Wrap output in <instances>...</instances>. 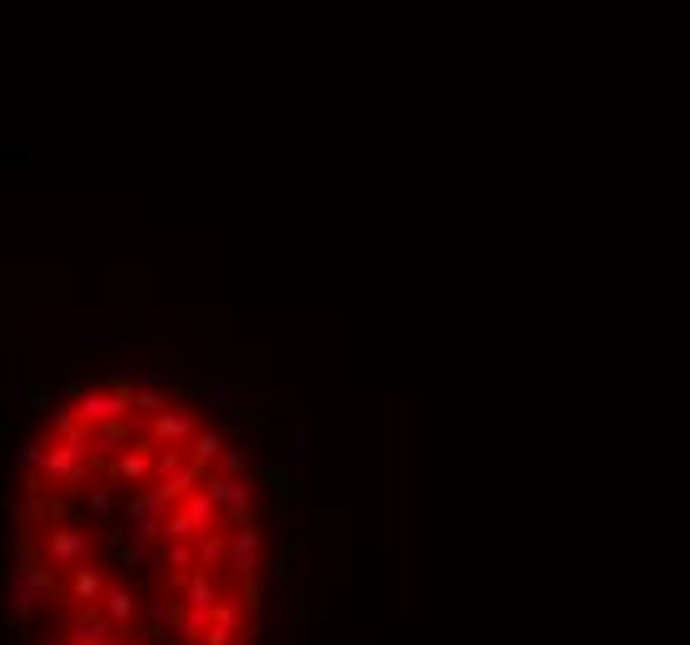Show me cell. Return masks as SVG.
Instances as JSON below:
<instances>
[{"label": "cell", "instance_id": "1", "mask_svg": "<svg viewBox=\"0 0 690 645\" xmlns=\"http://www.w3.org/2000/svg\"><path fill=\"white\" fill-rule=\"evenodd\" d=\"M85 442H90V432H85V427H80V432H70V437H50L45 462H40V477H45V487H50V492L70 497V492H80V487L95 477Z\"/></svg>", "mask_w": 690, "mask_h": 645}, {"label": "cell", "instance_id": "2", "mask_svg": "<svg viewBox=\"0 0 690 645\" xmlns=\"http://www.w3.org/2000/svg\"><path fill=\"white\" fill-rule=\"evenodd\" d=\"M90 556H95V536L85 531V526H75V521H50L45 526V536H40V561L50 566V571H75V566H90Z\"/></svg>", "mask_w": 690, "mask_h": 645}, {"label": "cell", "instance_id": "3", "mask_svg": "<svg viewBox=\"0 0 690 645\" xmlns=\"http://www.w3.org/2000/svg\"><path fill=\"white\" fill-rule=\"evenodd\" d=\"M259 556H264V526L239 521V526L224 536V561H229L234 576L244 581V601H249V606H259Z\"/></svg>", "mask_w": 690, "mask_h": 645}, {"label": "cell", "instance_id": "4", "mask_svg": "<svg viewBox=\"0 0 690 645\" xmlns=\"http://www.w3.org/2000/svg\"><path fill=\"white\" fill-rule=\"evenodd\" d=\"M70 407H75V422H80L85 432H95V427H115V422H130V417H135V407H130V387H85Z\"/></svg>", "mask_w": 690, "mask_h": 645}, {"label": "cell", "instance_id": "5", "mask_svg": "<svg viewBox=\"0 0 690 645\" xmlns=\"http://www.w3.org/2000/svg\"><path fill=\"white\" fill-rule=\"evenodd\" d=\"M199 412L194 407H179V402H164L154 417H144V442L159 447V452H184L199 432Z\"/></svg>", "mask_w": 690, "mask_h": 645}, {"label": "cell", "instance_id": "6", "mask_svg": "<svg viewBox=\"0 0 690 645\" xmlns=\"http://www.w3.org/2000/svg\"><path fill=\"white\" fill-rule=\"evenodd\" d=\"M214 521H219V512H214V502L204 497V492H189L184 502H174L169 507V516H164V541H204V536H214Z\"/></svg>", "mask_w": 690, "mask_h": 645}, {"label": "cell", "instance_id": "7", "mask_svg": "<svg viewBox=\"0 0 690 645\" xmlns=\"http://www.w3.org/2000/svg\"><path fill=\"white\" fill-rule=\"evenodd\" d=\"M199 492L214 502V512L229 516V521H249V512H254V482L249 477H204L199 482Z\"/></svg>", "mask_w": 690, "mask_h": 645}, {"label": "cell", "instance_id": "8", "mask_svg": "<svg viewBox=\"0 0 690 645\" xmlns=\"http://www.w3.org/2000/svg\"><path fill=\"white\" fill-rule=\"evenodd\" d=\"M169 497L149 482V487H139L135 497H130V521H135V536H144V541H154L159 531H164V516H169Z\"/></svg>", "mask_w": 690, "mask_h": 645}, {"label": "cell", "instance_id": "9", "mask_svg": "<svg viewBox=\"0 0 690 645\" xmlns=\"http://www.w3.org/2000/svg\"><path fill=\"white\" fill-rule=\"evenodd\" d=\"M100 616L120 631V636H130L135 631V616H139V601H135V591L125 586V581H105V596H100Z\"/></svg>", "mask_w": 690, "mask_h": 645}, {"label": "cell", "instance_id": "10", "mask_svg": "<svg viewBox=\"0 0 690 645\" xmlns=\"http://www.w3.org/2000/svg\"><path fill=\"white\" fill-rule=\"evenodd\" d=\"M105 571L100 566H75L70 571V601L80 606V611H90V606H100V596H105Z\"/></svg>", "mask_w": 690, "mask_h": 645}, {"label": "cell", "instance_id": "11", "mask_svg": "<svg viewBox=\"0 0 690 645\" xmlns=\"http://www.w3.org/2000/svg\"><path fill=\"white\" fill-rule=\"evenodd\" d=\"M80 502H85V516L90 521H110L115 516V482H110V472L105 477H90L80 487Z\"/></svg>", "mask_w": 690, "mask_h": 645}, {"label": "cell", "instance_id": "12", "mask_svg": "<svg viewBox=\"0 0 690 645\" xmlns=\"http://www.w3.org/2000/svg\"><path fill=\"white\" fill-rule=\"evenodd\" d=\"M219 452H224V432H219V427H199V432H194V442L184 447V457H189L194 467H204V472L219 462Z\"/></svg>", "mask_w": 690, "mask_h": 645}, {"label": "cell", "instance_id": "13", "mask_svg": "<svg viewBox=\"0 0 690 645\" xmlns=\"http://www.w3.org/2000/svg\"><path fill=\"white\" fill-rule=\"evenodd\" d=\"M154 561H164L169 576H189V571H199V546L194 541H169Z\"/></svg>", "mask_w": 690, "mask_h": 645}, {"label": "cell", "instance_id": "14", "mask_svg": "<svg viewBox=\"0 0 690 645\" xmlns=\"http://www.w3.org/2000/svg\"><path fill=\"white\" fill-rule=\"evenodd\" d=\"M204 397H209V402H219L224 412H254V402H259V387H209Z\"/></svg>", "mask_w": 690, "mask_h": 645}, {"label": "cell", "instance_id": "15", "mask_svg": "<svg viewBox=\"0 0 690 645\" xmlns=\"http://www.w3.org/2000/svg\"><path fill=\"white\" fill-rule=\"evenodd\" d=\"M214 467H219V477H249V452H244L239 442H234V447L224 442V452H219Z\"/></svg>", "mask_w": 690, "mask_h": 645}, {"label": "cell", "instance_id": "16", "mask_svg": "<svg viewBox=\"0 0 690 645\" xmlns=\"http://www.w3.org/2000/svg\"><path fill=\"white\" fill-rule=\"evenodd\" d=\"M269 645H293V631H288V611H283V601L269 606Z\"/></svg>", "mask_w": 690, "mask_h": 645}, {"label": "cell", "instance_id": "17", "mask_svg": "<svg viewBox=\"0 0 690 645\" xmlns=\"http://www.w3.org/2000/svg\"><path fill=\"white\" fill-rule=\"evenodd\" d=\"M120 556H125L130 566H144V561H154L159 551H154V541H144V536H130V541H120Z\"/></svg>", "mask_w": 690, "mask_h": 645}, {"label": "cell", "instance_id": "18", "mask_svg": "<svg viewBox=\"0 0 690 645\" xmlns=\"http://www.w3.org/2000/svg\"><path fill=\"white\" fill-rule=\"evenodd\" d=\"M283 462H288V472H293V477H303V467H308V452H303V432H293V437H288V447H283Z\"/></svg>", "mask_w": 690, "mask_h": 645}, {"label": "cell", "instance_id": "19", "mask_svg": "<svg viewBox=\"0 0 690 645\" xmlns=\"http://www.w3.org/2000/svg\"><path fill=\"white\" fill-rule=\"evenodd\" d=\"M45 447H50V437H35V442H25V447L15 452V462H20L25 472H30V467L40 472V462H45Z\"/></svg>", "mask_w": 690, "mask_h": 645}, {"label": "cell", "instance_id": "20", "mask_svg": "<svg viewBox=\"0 0 690 645\" xmlns=\"http://www.w3.org/2000/svg\"><path fill=\"white\" fill-rule=\"evenodd\" d=\"M293 576L298 581H313V546H298L293 551Z\"/></svg>", "mask_w": 690, "mask_h": 645}, {"label": "cell", "instance_id": "21", "mask_svg": "<svg viewBox=\"0 0 690 645\" xmlns=\"http://www.w3.org/2000/svg\"><path fill=\"white\" fill-rule=\"evenodd\" d=\"M234 641H239L234 631H224V626H209V631H204V641H199V645H234Z\"/></svg>", "mask_w": 690, "mask_h": 645}, {"label": "cell", "instance_id": "22", "mask_svg": "<svg viewBox=\"0 0 690 645\" xmlns=\"http://www.w3.org/2000/svg\"><path fill=\"white\" fill-rule=\"evenodd\" d=\"M159 645H184V641H174V636H159Z\"/></svg>", "mask_w": 690, "mask_h": 645}]
</instances>
